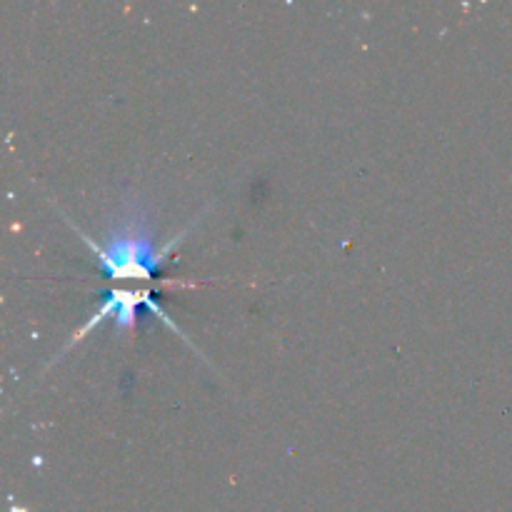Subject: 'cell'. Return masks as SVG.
I'll return each mask as SVG.
<instances>
[{
    "mask_svg": "<svg viewBox=\"0 0 512 512\" xmlns=\"http://www.w3.org/2000/svg\"><path fill=\"white\" fill-rule=\"evenodd\" d=\"M163 258L153 250V240L143 230L140 218H133V223L123 230H115L108 238V245L98 250V260L105 265L110 275L115 278H150L155 263Z\"/></svg>",
    "mask_w": 512,
    "mask_h": 512,
    "instance_id": "1",
    "label": "cell"
}]
</instances>
